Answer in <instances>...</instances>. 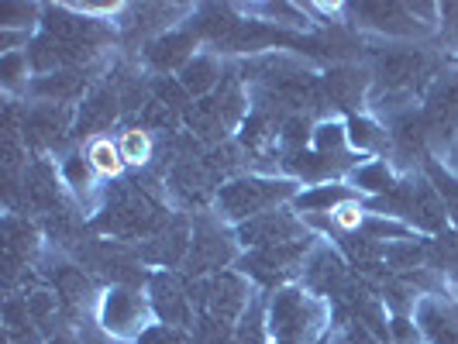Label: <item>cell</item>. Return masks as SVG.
I'll use <instances>...</instances> for the list:
<instances>
[{"mask_svg": "<svg viewBox=\"0 0 458 344\" xmlns=\"http://www.w3.org/2000/svg\"><path fill=\"white\" fill-rule=\"evenodd\" d=\"M97 228L111 231L117 238H145V234L165 231V210L145 189L124 183L117 186L107 210L97 217Z\"/></svg>", "mask_w": 458, "mask_h": 344, "instance_id": "obj_1", "label": "cell"}, {"mask_svg": "<svg viewBox=\"0 0 458 344\" xmlns=\"http://www.w3.org/2000/svg\"><path fill=\"white\" fill-rule=\"evenodd\" d=\"M190 299H193L197 317H207V321L228 323L231 327V321H238V314L249 303V289H245V282L234 273H214L207 275V279H197L190 286Z\"/></svg>", "mask_w": 458, "mask_h": 344, "instance_id": "obj_2", "label": "cell"}, {"mask_svg": "<svg viewBox=\"0 0 458 344\" xmlns=\"http://www.w3.org/2000/svg\"><path fill=\"white\" fill-rule=\"evenodd\" d=\"M290 193L286 183H269V180H234V183L221 186L217 193V206L221 214L231 217V221H252L259 217V210L273 206L276 200H283Z\"/></svg>", "mask_w": 458, "mask_h": 344, "instance_id": "obj_3", "label": "cell"}, {"mask_svg": "<svg viewBox=\"0 0 458 344\" xmlns=\"http://www.w3.org/2000/svg\"><path fill=\"white\" fill-rule=\"evenodd\" d=\"M231 262V241L210 224H197L193 241H190V255H186V273L207 279V275L221 273V265Z\"/></svg>", "mask_w": 458, "mask_h": 344, "instance_id": "obj_4", "label": "cell"}, {"mask_svg": "<svg viewBox=\"0 0 458 344\" xmlns=\"http://www.w3.org/2000/svg\"><path fill=\"white\" fill-rule=\"evenodd\" d=\"M424 128L437 141H448L458 131V76H441L424 107Z\"/></svg>", "mask_w": 458, "mask_h": 344, "instance_id": "obj_5", "label": "cell"}, {"mask_svg": "<svg viewBox=\"0 0 458 344\" xmlns=\"http://www.w3.org/2000/svg\"><path fill=\"white\" fill-rule=\"evenodd\" d=\"M300 234H303V228H300L290 214H283V210L259 214V217L245 221V224L238 228V238H242L245 245H252V248H276V245H290V241H297Z\"/></svg>", "mask_w": 458, "mask_h": 344, "instance_id": "obj_6", "label": "cell"}, {"mask_svg": "<svg viewBox=\"0 0 458 344\" xmlns=\"http://www.w3.org/2000/svg\"><path fill=\"white\" fill-rule=\"evenodd\" d=\"M303 258V241H290V245H276V248H255L249 258H245V273L255 275L259 282L273 286L279 279L293 273Z\"/></svg>", "mask_w": 458, "mask_h": 344, "instance_id": "obj_7", "label": "cell"}, {"mask_svg": "<svg viewBox=\"0 0 458 344\" xmlns=\"http://www.w3.org/2000/svg\"><path fill=\"white\" fill-rule=\"evenodd\" d=\"M152 306L165 327H186L193 323V299L190 289L180 286L176 275H156L152 279Z\"/></svg>", "mask_w": 458, "mask_h": 344, "instance_id": "obj_8", "label": "cell"}, {"mask_svg": "<svg viewBox=\"0 0 458 344\" xmlns=\"http://www.w3.org/2000/svg\"><path fill=\"white\" fill-rule=\"evenodd\" d=\"M221 180V172L210 165L207 159H183L173 165V176H169V183L173 189L190 200V204H204L207 197L214 193V186Z\"/></svg>", "mask_w": 458, "mask_h": 344, "instance_id": "obj_9", "label": "cell"}, {"mask_svg": "<svg viewBox=\"0 0 458 344\" xmlns=\"http://www.w3.org/2000/svg\"><path fill=\"white\" fill-rule=\"evenodd\" d=\"M269 96L283 107H321V83L310 72L286 69L283 76H269Z\"/></svg>", "mask_w": 458, "mask_h": 344, "instance_id": "obj_10", "label": "cell"}, {"mask_svg": "<svg viewBox=\"0 0 458 344\" xmlns=\"http://www.w3.org/2000/svg\"><path fill=\"white\" fill-rule=\"evenodd\" d=\"M400 206L407 210V217H411L413 224H420V228L428 231H441L445 228V204L437 200L435 186L428 183H407L403 186V193H400Z\"/></svg>", "mask_w": 458, "mask_h": 344, "instance_id": "obj_11", "label": "cell"}, {"mask_svg": "<svg viewBox=\"0 0 458 344\" xmlns=\"http://www.w3.org/2000/svg\"><path fill=\"white\" fill-rule=\"evenodd\" d=\"M379 80L390 87V90H411L420 83V76H428V55H420V52H390V55H383L379 59Z\"/></svg>", "mask_w": 458, "mask_h": 344, "instance_id": "obj_12", "label": "cell"}, {"mask_svg": "<svg viewBox=\"0 0 458 344\" xmlns=\"http://www.w3.org/2000/svg\"><path fill=\"white\" fill-rule=\"evenodd\" d=\"M90 46H72V42H63V38H52V35H42L35 38L31 46V66L48 72V69H63V66H76L83 59H90Z\"/></svg>", "mask_w": 458, "mask_h": 344, "instance_id": "obj_13", "label": "cell"}, {"mask_svg": "<svg viewBox=\"0 0 458 344\" xmlns=\"http://www.w3.org/2000/svg\"><path fill=\"white\" fill-rule=\"evenodd\" d=\"M190 241H193L190 224L186 221H173L148 248H141V255L152 258V262H162V265H180V262H186V255H190Z\"/></svg>", "mask_w": 458, "mask_h": 344, "instance_id": "obj_14", "label": "cell"}, {"mask_svg": "<svg viewBox=\"0 0 458 344\" xmlns=\"http://www.w3.org/2000/svg\"><path fill=\"white\" fill-rule=\"evenodd\" d=\"M66 131V111H55V107H31L24 114V138L35 145V148H48V145H59Z\"/></svg>", "mask_w": 458, "mask_h": 344, "instance_id": "obj_15", "label": "cell"}, {"mask_svg": "<svg viewBox=\"0 0 458 344\" xmlns=\"http://www.w3.org/2000/svg\"><path fill=\"white\" fill-rule=\"evenodd\" d=\"M46 28L52 38H63V42H72V46H97L100 42V28L97 21H87V18H72L66 11H46Z\"/></svg>", "mask_w": 458, "mask_h": 344, "instance_id": "obj_16", "label": "cell"}, {"mask_svg": "<svg viewBox=\"0 0 458 344\" xmlns=\"http://www.w3.org/2000/svg\"><path fill=\"white\" fill-rule=\"evenodd\" d=\"M186 121H190V128H193L200 138H207V141L225 138V131H228V124H231L228 111L221 107L217 96H200V100L186 111Z\"/></svg>", "mask_w": 458, "mask_h": 344, "instance_id": "obj_17", "label": "cell"}, {"mask_svg": "<svg viewBox=\"0 0 458 344\" xmlns=\"http://www.w3.org/2000/svg\"><path fill=\"white\" fill-rule=\"evenodd\" d=\"M348 282H352V279L344 273V265L331 252H318L310 258V265H307V286H310V289L342 297V289Z\"/></svg>", "mask_w": 458, "mask_h": 344, "instance_id": "obj_18", "label": "cell"}, {"mask_svg": "<svg viewBox=\"0 0 458 344\" xmlns=\"http://www.w3.org/2000/svg\"><path fill=\"white\" fill-rule=\"evenodd\" d=\"M190 48H193V35L173 31V35H162L145 48V59L156 69H176L190 63Z\"/></svg>", "mask_w": 458, "mask_h": 344, "instance_id": "obj_19", "label": "cell"}, {"mask_svg": "<svg viewBox=\"0 0 458 344\" xmlns=\"http://www.w3.org/2000/svg\"><path fill=\"white\" fill-rule=\"evenodd\" d=\"M355 14L366 18V24L379 28V31H396V35L417 31V24L411 21V11L403 4H359Z\"/></svg>", "mask_w": 458, "mask_h": 344, "instance_id": "obj_20", "label": "cell"}, {"mask_svg": "<svg viewBox=\"0 0 458 344\" xmlns=\"http://www.w3.org/2000/svg\"><path fill=\"white\" fill-rule=\"evenodd\" d=\"M117 96L111 87H97V90L83 100V111H80V131H100V128H111V121L117 117Z\"/></svg>", "mask_w": 458, "mask_h": 344, "instance_id": "obj_21", "label": "cell"}, {"mask_svg": "<svg viewBox=\"0 0 458 344\" xmlns=\"http://www.w3.org/2000/svg\"><path fill=\"white\" fill-rule=\"evenodd\" d=\"M303 321H307V310H303V297L293 293V289H283L279 297L273 299V323L276 338H293L303 331Z\"/></svg>", "mask_w": 458, "mask_h": 344, "instance_id": "obj_22", "label": "cell"}, {"mask_svg": "<svg viewBox=\"0 0 458 344\" xmlns=\"http://www.w3.org/2000/svg\"><path fill=\"white\" fill-rule=\"evenodd\" d=\"M24 200L35 206V210H52L59 193H55V176L46 162H35L28 172H24Z\"/></svg>", "mask_w": 458, "mask_h": 344, "instance_id": "obj_23", "label": "cell"}, {"mask_svg": "<svg viewBox=\"0 0 458 344\" xmlns=\"http://www.w3.org/2000/svg\"><path fill=\"white\" fill-rule=\"evenodd\" d=\"M417 317H420L424 334H428L435 344H458V317H452L445 306H437V303H424Z\"/></svg>", "mask_w": 458, "mask_h": 344, "instance_id": "obj_24", "label": "cell"}, {"mask_svg": "<svg viewBox=\"0 0 458 344\" xmlns=\"http://www.w3.org/2000/svg\"><path fill=\"white\" fill-rule=\"evenodd\" d=\"M138 314H141V303H138V297H131V293H124V289H114L111 293V299H107V306H104V323L111 327V331H128L131 323L138 321Z\"/></svg>", "mask_w": 458, "mask_h": 344, "instance_id": "obj_25", "label": "cell"}, {"mask_svg": "<svg viewBox=\"0 0 458 344\" xmlns=\"http://www.w3.org/2000/svg\"><path fill=\"white\" fill-rule=\"evenodd\" d=\"M83 83H87V76L83 72H55V76H42L31 90L38 93V96H48V100H72V96H80L83 93Z\"/></svg>", "mask_w": 458, "mask_h": 344, "instance_id": "obj_26", "label": "cell"}, {"mask_svg": "<svg viewBox=\"0 0 458 344\" xmlns=\"http://www.w3.org/2000/svg\"><path fill=\"white\" fill-rule=\"evenodd\" d=\"M217 76H221V69L214 59H207V55H197L193 63H186L183 72H180V83H183L186 93H193V96H200L207 93L214 83H217Z\"/></svg>", "mask_w": 458, "mask_h": 344, "instance_id": "obj_27", "label": "cell"}, {"mask_svg": "<svg viewBox=\"0 0 458 344\" xmlns=\"http://www.w3.org/2000/svg\"><path fill=\"white\" fill-rule=\"evenodd\" d=\"M327 90H331V96H335L338 104H355L359 93H362V80H359V72H352V69H338V72L327 76Z\"/></svg>", "mask_w": 458, "mask_h": 344, "instance_id": "obj_28", "label": "cell"}, {"mask_svg": "<svg viewBox=\"0 0 458 344\" xmlns=\"http://www.w3.org/2000/svg\"><path fill=\"white\" fill-rule=\"evenodd\" d=\"M176 114L180 111H173L169 104H162V100H145V107H141V124L145 128H159V131H173L176 128Z\"/></svg>", "mask_w": 458, "mask_h": 344, "instance_id": "obj_29", "label": "cell"}, {"mask_svg": "<svg viewBox=\"0 0 458 344\" xmlns=\"http://www.w3.org/2000/svg\"><path fill=\"white\" fill-rule=\"evenodd\" d=\"M431 255H435V262L441 265V269L458 273V231L445 234V238H437L435 248H431Z\"/></svg>", "mask_w": 458, "mask_h": 344, "instance_id": "obj_30", "label": "cell"}, {"mask_svg": "<svg viewBox=\"0 0 458 344\" xmlns=\"http://www.w3.org/2000/svg\"><path fill=\"white\" fill-rule=\"evenodd\" d=\"M138 344H197L190 334H186L183 327H152V331H145L141 334V341Z\"/></svg>", "mask_w": 458, "mask_h": 344, "instance_id": "obj_31", "label": "cell"}, {"mask_svg": "<svg viewBox=\"0 0 458 344\" xmlns=\"http://www.w3.org/2000/svg\"><path fill=\"white\" fill-rule=\"evenodd\" d=\"M383 258L390 262L393 269H411V265H417V262L424 258V248L407 241V245H400V248H383Z\"/></svg>", "mask_w": 458, "mask_h": 344, "instance_id": "obj_32", "label": "cell"}, {"mask_svg": "<svg viewBox=\"0 0 458 344\" xmlns=\"http://www.w3.org/2000/svg\"><path fill=\"white\" fill-rule=\"evenodd\" d=\"M55 286H59V293L66 299H80L83 289H87V279L76 273V269H63V273L55 275Z\"/></svg>", "mask_w": 458, "mask_h": 344, "instance_id": "obj_33", "label": "cell"}, {"mask_svg": "<svg viewBox=\"0 0 458 344\" xmlns=\"http://www.w3.org/2000/svg\"><path fill=\"white\" fill-rule=\"evenodd\" d=\"M234 341L238 344H262V317H259V306L249 310V317L242 321L238 334H234Z\"/></svg>", "mask_w": 458, "mask_h": 344, "instance_id": "obj_34", "label": "cell"}, {"mask_svg": "<svg viewBox=\"0 0 458 344\" xmlns=\"http://www.w3.org/2000/svg\"><path fill=\"white\" fill-rule=\"evenodd\" d=\"M156 100H162V104H169L173 111H180V107L186 104L183 83H173V80H159V83H156Z\"/></svg>", "mask_w": 458, "mask_h": 344, "instance_id": "obj_35", "label": "cell"}, {"mask_svg": "<svg viewBox=\"0 0 458 344\" xmlns=\"http://www.w3.org/2000/svg\"><path fill=\"white\" fill-rule=\"evenodd\" d=\"M362 186H369V189H390V176H386V165H369V169H362L359 176H355Z\"/></svg>", "mask_w": 458, "mask_h": 344, "instance_id": "obj_36", "label": "cell"}, {"mask_svg": "<svg viewBox=\"0 0 458 344\" xmlns=\"http://www.w3.org/2000/svg\"><path fill=\"white\" fill-rule=\"evenodd\" d=\"M121 148H124V155H128L131 162H141L145 155H148V141H145L141 131H128L124 141H121Z\"/></svg>", "mask_w": 458, "mask_h": 344, "instance_id": "obj_37", "label": "cell"}, {"mask_svg": "<svg viewBox=\"0 0 458 344\" xmlns=\"http://www.w3.org/2000/svg\"><path fill=\"white\" fill-rule=\"evenodd\" d=\"M90 159H93V165L97 169H104V172H114L117 169V152L111 148V145H93V152H90Z\"/></svg>", "mask_w": 458, "mask_h": 344, "instance_id": "obj_38", "label": "cell"}, {"mask_svg": "<svg viewBox=\"0 0 458 344\" xmlns=\"http://www.w3.org/2000/svg\"><path fill=\"white\" fill-rule=\"evenodd\" d=\"M372 131H376V128H372V124H366V121H352V138H355L359 145H369V141L376 138Z\"/></svg>", "mask_w": 458, "mask_h": 344, "instance_id": "obj_39", "label": "cell"}, {"mask_svg": "<svg viewBox=\"0 0 458 344\" xmlns=\"http://www.w3.org/2000/svg\"><path fill=\"white\" fill-rule=\"evenodd\" d=\"M338 193H331V189H324V193H314V197H303L300 206H321V204H331Z\"/></svg>", "mask_w": 458, "mask_h": 344, "instance_id": "obj_40", "label": "cell"}, {"mask_svg": "<svg viewBox=\"0 0 458 344\" xmlns=\"http://www.w3.org/2000/svg\"><path fill=\"white\" fill-rule=\"evenodd\" d=\"M344 344H348V341H344Z\"/></svg>", "mask_w": 458, "mask_h": 344, "instance_id": "obj_41", "label": "cell"}]
</instances>
